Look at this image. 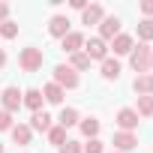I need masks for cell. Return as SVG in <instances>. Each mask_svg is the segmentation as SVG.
Wrapping results in <instances>:
<instances>
[{"label": "cell", "mask_w": 153, "mask_h": 153, "mask_svg": "<svg viewBox=\"0 0 153 153\" xmlns=\"http://www.w3.org/2000/svg\"><path fill=\"white\" fill-rule=\"evenodd\" d=\"M42 63H45L42 48H36V45L21 48V54H18V66H21L24 72H36V69H42Z\"/></svg>", "instance_id": "6da1fadb"}, {"label": "cell", "mask_w": 153, "mask_h": 153, "mask_svg": "<svg viewBox=\"0 0 153 153\" xmlns=\"http://www.w3.org/2000/svg\"><path fill=\"white\" fill-rule=\"evenodd\" d=\"M150 57H153V48L144 45V42H138V45L132 48V54H129V63H132V69H135L138 75H147V72H150Z\"/></svg>", "instance_id": "7a4b0ae2"}, {"label": "cell", "mask_w": 153, "mask_h": 153, "mask_svg": "<svg viewBox=\"0 0 153 153\" xmlns=\"http://www.w3.org/2000/svg\"><path fill=\"white\" fill-rule=\"evenodd\" d=\"M54 84L63 87V90H75V87L81 84V78H78V72H75L72 66L60 63V66H54Z\"/></svg>", "instance_id": "3957f363"}, {"label": "cell", "mask_w": 153, "mask_h": 153, "mask_svg": "<svg viewBox=\"0 0 153 153\" xmlns=\"http://www.w3.org/2000/svg\"><path fill=\"white\" fill-rule=\"evenodd\" d=\"M21 99H24V93H21L18 87H6V90H0V102H3V111H9V114H15V111L21 108Z\"/></svg>", "instance_id": "277c9868"}, {"label": "cell", "mask_w": 153, "mask_h": 153, "mask_svg": "<svg viewBox=\"0 0 153 153\" xmlns=\"http://www.w3.org/2000/svg\"><path fill=\"white\" fill-rule=\"evenodd\" d=\"M114 36H120V18L117 15H105L99 21V39L102 42H111Z\"/></svg>", "instance_id": "5b68a950"}, {"label": "cell", "mask_w": 153, "mask_h": 153, "mask_svg": "<svg viewBox=\"0 0 153 153\" xmlns=\"http://www.w3.org/2000/svg\"><path fill=\"white\" fill-rule=\"evenodd\" d=\"M84 54L90 57V60H105L108 57V42H102L99 36H93V39H84Z\"/></svg>", "instance_id": "8992f818"}, {"label": "cell", "mask_w": 153, "mask_h": 153, "mask_svg": "<svg viewBox=\"0 0 153 153\" xmlns=\"http://www.w3.org/2000/svg\"><path fill=\"white\" fill-rule=\"evenodd\" d=\"M114 150L117 153H132L135 147H138V135L135 132H114Z\"/></svg>", "instance_id": "52a82bcc"}, {"label": "cell", "mask_w": 153, "mask_h": 153, "mask_svg": "<svg viewBox=\"0 0 153 153\" xmlns=\"http://www.w3.org/2000/svg\"><path fill=\"white\" fill-rule=\"evenodd\" d=\"M117 126H120V132H132L141 120H138V114H135V108H120L117 111V120H114Z\"/></svg>", "instance_id": "ba28073f"}, {"label": "cell", "mask_w": 153, "mask_h": 153, "mask_svg": "<svg viewBox=\"0 0 153 153\" xmlns=\"http://www.w3.org/2000/svg\"><path fill=\"white\" fill-rule=\"evenodd\" d=\"M60 42H63V51H66V54H78V51L84 48V33H78V30H69V33H66Z\"/></svg>", "instance_id": "9c48e42d"}, {"label": "cell", "mask_w": 153, "mask_h": 153, "mask_svg": "<svg viewBox=\"0 0 153 153\" xmlns=\"http://www.w3.org/2000/svg\"><path fill=\"white\" fill-rule=\"evenodd\" d=\"M114 54H132V48H135V39L129 36V33H120V36H114L111 39V45H108Z\"/></svg>", "instance_id": "30bf717a"}, {"label": "cell", "mask_w": 153, "mask_h": 153, "mask_svg": "<svg viewBox=\"0 0 153 153\" xmlns=\"http://www.w3.org/2000/svg\"><path fill=\"white\" fill-rule=\"evenodd\" d=\"M132 90H135L138 96H153V72H147V75H135Z\"/></svg>", "instance_id": "8fae6325"}, {"label": "cell", "mask_w": 153, "mask_h": 153, "mask_svg": "<svg viewBox=\"0 0 153 153\" xmlns=\"http://www.w3.org/2000/svg\"><path fill=\"white\" fill-rule=\"evenodd\" d=\"M9 135H12V141H15V144L27 147V144H30V138H33V129H30L27 123H15V126L9 129Z\"/></svg>", "instance_id": "7c38bea8"}, {"label": "cell", "mask_w": 153, "mask_h": 153, "mask_svg": "<svg viewBox=\"0 0 153 153\" xmlns=\"http://www.w3.org/2000/svg\"><path fill=\"white\" fill-rule=\"evenodd\" d=\"M48 33L57 36V39H63V36L69 33V18H66V15H54V18L48 21Z\"/></svg>", "instance_id": "4fadbf2b"}, {"label": "cell", "mask_w": 153, "mask_h": 153, "mask_svg": "<svg viewBox=\"0 0 153 153\" xmlns=\"http://www.w3.org/2000/svg\"><path fill=\"white\" fill-rule=\"evenodd\" d=\"M42 102H45V99H42V90H36V87L24 90V99H21V105H27L33 114H36V111H42Z\"/></svg>", "instance_id": "5bb4252c"}, {"label": "cell", "mask_w": 153, "mask_h": 153, "mask_svg": "<svg viewBox=\"0 0 153 153\" xmlns=\"http://www.w3.org/2000/svg\"><path fill=\"white\" fill-rule=\"evenodd\" d=\"M102 78L105 81H117L120 78V60L117 57H105L102 60Z\"/></svg>", "instance_id": "9a60e30c"}, {"label": "cell", "mask_w": 153, "mask_h": 153, "mask_svg": "<svg viewBox=\"0 0 153 153\" xmlns=\"http://www.w3.org/2000/svg\"><path fill=\"white\" fill-rule=\"evenodd\" d=\"M105 18V9L99 6V3H90L84 12H81V24H99Z\"/></svg>", "instance_id": "2e32d148"}, {"label": "cell", "mask_w": 153, "mask_h": 153, "mask_svg": "<svg viewBox=\"0 0 153 153\" xmlns=\"http://www.w3.org/2000/svg\"><path fill=\"white\" fill-rule=\"evenodd\" d=\"M63 96H66V90H63V87H57L54 81L42 87V99H45V102H51V105H60V102H63Z\"/></svg>", "instance_id": "e0dca14e"}, {"label": "cell", "mask_w": 153, "mask_h": 153, "mask_svg": "<svg viewBox=\"0 0 153 153\" xmlns=\"http://www.w3.org/2000/svg\"><path fill=\"white\" fill-rule=\"evenodd\" d=\"M51 120H54V117H51L48 111H36V114L30 117V129H36V132H48V129L54 126Z\"/></svg>", "instance_id": "ac0fdd59"}, {"label": "cell", "mask_w": 153, "mask_h": 153, "mask_svg": "<svg viewBox=\"0 0 153 153\" xmlns=\"http://www.w3.org/2000/svg\"><path fill=\"white\" fill-rule=\"evenodd\" d=\"M78 123H81V114L75 111V108H63V111H60V117H57V126H63V129L78 126Z\"/></svg>", "instance_id": "d6986e66"}, {"label": "cell", "mask_w": 153, "mask_h": 153, "mask_svg": "<svg viewBox=\"0 0 153 153\" xmlns=\"http://www.w3.org/2000/svg\"><path fill=\"white\" fill-rule=\"evenodd\" d=\"M78 126H81V135H84V138H96V135H99V120H96V117H84Z\"/></svg>", "instance_id": "ffe728a7"}, {"label": "cell", "mask_w": 153, "mask_h": 153, "mask_svg": "<svg viewBox=\"0 0 153 153\" xmlns=\"http://www.w3.org/2000/svg\"><path fill=\"white\" fill-rule=\"evenodd\" d=\"M138 39H141L144 45L153 39V18H141V21H138Z\"/></svg>", "instance_id": "44dd1931"}, {"label": "cell", "mask_w": 153, "mask_h": 153, "mask_svg": "<svg viewBox=\"0 0 153 153\" xmlns=\"http://www.w3.org/2000/svg\"><path fill=\"white\" fill-rule=\"evenodd\" d=\"M135 114H138V117H153V96H138Z\"/></svg>", "instance_id": "7402d4cb"}, {"label": "cell", "mask_w": 153, "mask_h": 153, "mask_svg": "<svg viewBox=\"0 0 153 153\" xmlns=\"http://www.w3.org/2000/svg\"><path fill=\"white\" fill-rule=\"evenodd\" d=\"M69 66L78 72V69H90V57L84 54V51H78V54H69Z\"/></svg>", "instance_id": "603a6c76"}, {"label": "cell", "mask_w": 153, "mask_h": 153, "mask_svg": "<svg viewBox=\"0 0 153 153\" xmlns=\"http://www.w3.org/2000/svg\"><path fill=\"white\" fill-rule=\"evenodd\" d=\"M45 135H48V141H51L54 147H60V144H66V129H63V126H51V129H48Z\"/></svg>", "instance_id": "cb8c5ba5"}, {"label": "cell", "mask_w": 153, "mask_h": 153, "mask_svg": "<svg viewBox=\"0 0 153 153\" xmlns=\"http://www.w3.org/2000/svg\"><path fill=\"white\" fill-rule=\"evenodd\" d=\"M0 36H3V39H15L18 36V24L15 21H3V24H0Z\"/></svg>", "instance_id": "d4e9b609"}, {"label": "cell", "mask_w": 153, "mask_h": 153, "mask_svg": "<svg viewBox=\"0 0 153 153\" xmlns=\"http://www.w3.org/2000/svg\"><path fill=\"white\" fill-rule=\"evenodd\" d=\"M102 150H105V144L99 138H87V144H81V153H102Z\"/></svg>", "instance_id": "484cf974"}, {"label": "cell", "mask_w": 153, "mask_h": 153, "mask_svg": "<svg viewBox=\"0 0 153 153\" xmlns=\"http://www.w3.org/2000/svg\"><path fill=\"white\" fill-rule=\"evenodd\" d=\"M57 153H81V141L66 138V144H60V147H57Z\"/></svg>", "instance_id": "4316f807"}, {"label": "cell", "mask_w": 153, "mask_h": 153, "mask_svg": "<svg viewBox=\"0 0 153 153\" xmlns=\"http://www.w3.org/2000/svg\"><path fill=\"white\" fill-rule=\"evenodd\" d=\"M15 123H12V114L9 111H3V108H0V132H9Z\"/></svg>", "instance_id": "83f0119b"}, {"label": "cell", "mask_w": 153, "mask_h": 153, "mask_svg": "<svg viewBox=\"0 0 153 153\" xmlns=\"http://www.w3.org/2000/svg\"><path fill=\"white\" fill-rule=\"evenodd\" d=\"M141 12H144V18L153 15V0H144V3H141Z\"/></svg>", "instance_id": "f1b7e54d"}, {"label": "cell", "mask_w": 153, "mask_h": 153, "mask_svg": "<svg viewBox=\"0 0 153 153\" xmlns=\"http://www.w3.org/2000/svg\"><path fill=\"white\" fill-rule=\"evenodd\" d=\"M9 21V3H0V24Z\"/></svg>", "instance_id": "f546056e"}, {"label": "cell", "mask_w": 153, "mask_h": 153, "mask_svg": "<svg viewBox=\"0 0 153 153\" xmlns=\"http://www.w3.org/2000/svg\"><path fill=\"white\" fill-rule=\"evenodd\" d=\"M72 9H78V12H84V9H87V0H72Z\"/></svg>", "instance_id": "4dcf8cb0"}, {"label": "cell", "mask_w": 153, "mask_h": 153, "mask_svg": "<svg viewBox=\"0 0 153 153\" xmlns=\"http://www.w3.org/2000/svg\"><path fill=\"white\" fill-rule=\"evenodd\" d=\"M3 66H6V51L0 48V69H3Z\"/></svg>", "instance_id": "1f68e13d"}, {"label": "cell", "mask_w": 153, "mask_h": 153, "mask_svg": "<svg viewBox=\"0 0 153 153\" xmlns=\"http://www.w3.org/2000/svg\"><path fill=\"white\" fill-rule=\"evenodd\" d=\"M0 153H6V150H3V144H0Z\"/></svg>", "instance_id": "d6a6232c"}, {"label": "cell", "mask_w": 153, "mask_h": 153, "mask_svg": "<svg viewBox=\"0 0 153 153\" xmlns=\"http://www.w3.org/2000/svg\"><path fill=\"white\" fill-rule=\"evenodd\" d=\"M150 69H153V57H150Z\"/></svg>", "instance_id": "836d02e7"}, {"label": "cell", "mask_w": 153, "mask_h": 153, "mask_svg": "<svg viewBox=\"0 0 153 153\" xmlns=\"http://www.w3.org/2000/svg\"><path fill=\"white\" fill-rule=\"evenodd\" d=\"M111 153H117V150H111Z\"/></svg>", "instance_id": "e575fe53"}]
</instances>
